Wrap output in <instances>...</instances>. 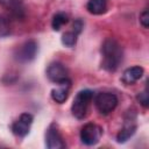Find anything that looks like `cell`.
Segmentation results:
<instances>
[{
    "mask_svg": "<svg viewBox=\"0 0 149 149\" xmlns=\"http://www.w3.org/2000/svg\"><path fill=\"white\" fill-rule=\"evenodd\" d=\"M33 120H34V118H33L31 114L22 113L20 115V118L12 126L13 133L19 137H24L29 133V129H30V126L33 123Z\"/></svg>",
    "mask_w": 149,
    "mask_h": 149,
    "instance_id": "6",
    "label": "cell"
},
{
    "mask_svg": "<svg viewBox=\"0 0 149 149\" xmlns=\"http://www.w3.org/2000/svg\"><path fill=\"white\" fill-rule=\"evenodd\" d=\"M9 33V23L5 17H0V37L6 36Z\"/></svg>",
    "mask_w": 149,
    "mask_h": 149,
    "instance_id": "16",
    "label": "cell"
},
{
    "mask_svg": "<svg viewBox=\"0 0 149 149\" xmlns=\"http://www.w3.org/2000/svg\"><path fill=\"white\" fill-rule=\"evenodd\" d=\"M68 22H69V16H68V14H65V13H63V12H59V13H57V14L54 15V19H52V22H51V27H52L54 30L58 31V30H61V28H62L63 26H65Z\"/></svg>",
    "mask_w": 149,
    "mask_h": 149,
    "instance_id": "14",
    "label": "cell"
},
{
    "mask_svg": "<svg viewBox=\"0 0 149 149\" xmlns=\"http://www.w3.org/2000/svg\"><path fill=\"white\" fill-rule=\"evenodd\" d=\"M101 54H102V62L101 66L106 71H115L120 63L122 62V48L121 45L113 38H107L102 47H101Z\"/></svg>",
    "mask_w": 149,
    "mask_h": 149,
    "instance_id": "1",
    "label": "cell"
},
{
    "mask_svg": "<svg viewBox=\"0 0 149 149\" xmlns=\"http://www.w3.org/2000/svg\"><path fill=\"white\" fill-rule=\"evenodd\" d=\"M83 28H84V23H83V21H81L80 19H78V20H76V21L73 22V31H74L77 35H78L79 33H81Z\"/></svg>",
    "mask_w": 149,
    "mask_h": 149,
    "instance_id": "19",
    "label": "cell"
},
{
    "mask_svg": "<svg viewBox=\"0 0 149 149\" xmlns=\"http://www.w3.org/2000/svg\"><path fill=\"white\" fill-rule=\"evenodd\" d=\"M95 107L101 114L111 113L118 105V98L115 94L109 92H101L95 97Z\"/></svg>",
    "mask_w": 149,
    "mask_h": 149,
    "instance_id": "3",
    "label": "cell"
},
{
    "mask_svg": "<svg viewBox=\"0 0 149 149\" xmlns=\"http://www.w3.org/2000/svg\"><path fill=\"white\" fill-rule=\"evenodd\" d=\"M92 99H93V92L91 90H83L78 92L71 106V112L73 116H76L77 119L86 118Z\"/></svg>",
    "mask_w": 149,
    "mask_h": 149,
    "instance_id": "2",
    "label": "cell"
},
{
    "mask_svg": "<svg viewBox=\"0 0 149 149\" xmlns=\"http://www.w3.org/2000/svg\"><path fill=\"white\" fill-rule=\"evenodd\" d=\"M102 135V128L95 123H86L80 130V140L86 146H93L99 142Z\"/></svg>",
    "mask_w": 149,
    "mask_h": 149,
    "instance_id": "4",
    "label": "cell"
},
{
    "mask_svg": "<svg viewBox=\"0 0 149 149\" xmlns=\"http://www.w3.org/2000/svg\"><path fill=\"white\" fill-rule=\"evenodd\" d=\"M86 8L91 14L100 15V14H104L107 9V1L106 0H88Z\"/></svg>",
    "mask_w": 149,
    "mask_h": 149,
    "instance_id": "13",
    "label": "cell"
},
{
    "mask_svg": "<svg viewBox=\"0 0 149 149\" xmlns=\"http://www.w3.org/2000/svg\"><path fill=\"white\" fill-rule=\"evenodd\" d=\"M57 85H58V87L57 88H54L51 91V98L56 102L63 104L68 99V97H69V90H70V86H71V81L68 78V79L58 83Z\"/></svg>",
    "mask_w": 149,
    "mask_h": 149,
    "instance_id": "9",
    "label": "cell"
},
{
    "mask_svg": "<svg viewBox=\"0 0 149 149\" xmlns=\"http://www.w3.org/2000/svg\"><path fill=\"white\" fill-rule=\"evenodd\" d=\"M3 6L14 17L22 19L24 16V7L22 0H3Z\"/></svg>",
    "mask_w": 149,
    "mask_h": 149,
    "instance_id": "11",
    "label": "cell"
},
{
    "mask_svg": "<svg viewBox=\"0 0 149 149\" xmlns=\"http://www.w3.org/2000/svg\"><path fill=\"white\" fill-rule=\"evenodd\" d=\"M77 42V34L74 31H66L62 36V43L65 47H73Z\"/></svg>",
    "mask_w": 149,
    "mask_h": 149,
    "instance_id": "15",
    "label": "cell"
},
{
    "mask_svg": "<svg viewBox=\"0 0 149 149\" xmlns=\"http://www.w3.org/2000/svg\"><path fill=\"white\" fill-rule=\"evenodd\" d=\"M140 22H141V24H142L144 28H148V27H149V13H148L147 9L143 10L142 14L140 15Z\"/></svg>",
    "mask_w": 149,
    "mask_h": 149,
    "instance_id": "18",
    "label": "cell"
},
{
    "mask_svg": "<svg viewBox=\"0 0 149 149\" xmlns=\"http://www.w3.org/2000/svg\"><path fill=\"white\" fill-rule=\"evenodd\" d=\"M47 76L52 83H56V84H58V83L69 78L66 68L59 62H54L48 66Z\"/></svg>",
    "mask_w": 149,
    "mask_h": 149,
    "instance_id": "7",
    "label": "cell"
},
{
    "mask_svg": "<svg viewBox=\"0 0 149 149\" xmlns=\"http://www.w3.org/2000/svg\"><path fill=\"white\" fill-rule=\"evenodd\" d=\"M136 99H137V101L143 107H148V105H149V95H148V92L147 91H143V92L139 93L137 97H136Z\"/></svg>",
    "mask_w": 149,
    "mask_h": 149,
    "instance_id": "17",
    "label": "cell"
},
{
    "mask_svg": "<svg viewBox=\"0 0 149 149\" xmlns=\"http://www.w3.org/2000/svg\"><path fill=\"white\" fill-rule=\"evenodd\" d=\"M36 54H37V43L34 40H29V41H26L23 44H21L17 48L15 58L19 62L27 63V62L33 61L35 58Z\"/></svg>",
    "mask_w": 149,
    "mask_h": 149,
    "instance_id": "5",
    "label": "cell"
},
{
    "mask_svg": "<svg viewBox=\"0 0 149 149\" xmlns=\"http://www.w3.org/2000/svg\"><path fill=\"white\" fill-rule=\"evenodd\" d=\"M143 68L141 66H130L123 71L121 80L125 85H133L143 76Z\"/></svg>",
    "mask_w": 149,
    "mask_h": 149,
    "instance_id": "10",
    "label": "cell"
},
{
    "mask_svg": "<svg viewBox=\"0 0 149 149\" xmlns=\"http://www.w3.org/2000/svg\"><path fill=\"white\" fill-rule=\"evenodd\" d=\"M47 147L49 149H62L65 147V143L63 141L62 135L59 134L58 129L55 127V125H51L47 130Z\"/></svg>",
    "mask_w": 149,
    "mask_h": 149,
    "instance_id": "8",
    "label": "cell"
},
{
    "mask_svg": "<svg viewBox=\"0 0 149 149\" xmlns=\"http://www.w3.org/2000/svg\"><path fill=\"white\" fill-rule=\"evenodd\" d=\"M135 130H136V125H135V122H134V121H130V120H127L126 123H125V126H123V128L118 133V135H116V141H118L119 143L126 142L129 137H132V136L134 135Z\"/></svg>",
    "mask_w": 149,
    "mask_h": 149,
    "instance_id": "12",
    "label": "cell"
}]
</instances>
